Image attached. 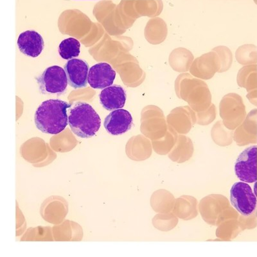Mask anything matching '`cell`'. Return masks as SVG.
Returning <instances> with one entry per match:
<instances>
[{
	"label": "cell",
	"instance_id": "5",
	"mask_svg": "<svg viewBox=\"0 0 257 257\" xmlns=\"http://www.w3.org/2000/svg\"><path fill=\"white\" fill-rule=\"evenodd\" d=\"M220 114L227 127L235 128L244 120L246 114L242 98L237 93L224 96L220 103Z\"/></svg>",
	"mask_w": 257,
	"mask_h": 257
},
{
	"label": "cell",
	"instance_id": "16",
	"mask_svg": "<svg viewBox=\"0 0 257 257\" xmlns=\"http://www.w3.org/2000/svg\"><path fill=\"white\" fill-rule=\"evenodd\" d=\"M194 58L191 52L185 48H178L171 53L169 57L170 64L177 72H186L192 65V60L183 59Z\"/></svg>",
	"mask_w": 257,
	"mask_h": 257
},
{
	"label": "cell",
	"instance_id": "4",
	"mask_svg": "<svg viewBox=\"0 0 257 257\" xmlns=\"http://www.w3.org/2000/svg\"><path fill=\"white\" fill-rule=\"evenodd\" d=\"M37 82L41 93L44 95H61L66 92L68 80L65 70L55 65L46 69Z\"/></svg>",
	"mask_w": 257,
	"mask_h": 257
},
{
	"label": "cell",
	"instance_id": "8",
	"mask_svg": "<svg viewBox=\"0 0 257 257\" xmlns=\"http://www.w3.org/2000/svg\"><path fill=\"white\" fill-rule=\"evenodd\" d=\"M221 57L216 51L212 50L195 59L190 72L195 77L208 80L214 76L215 73L221 72Z\"/></svg>",
	"mask_w": 257,
	"mask_h": 257
},
{
	"label": "cell",
	"instance_id": "3",
	"mask_svg": "<svg viewBox=\"0 0 257 257\" xmlns=\"http://www.w3.org/2000/svg\"><path fill=\"white\" fill-rule=\"evenodd\" d=\"M68 111V124L77 137L89 139L95 136L99 131L100 116L88 103H75Z\"/></svg>",
	"mask_w": 257,
	"mask_h": 257
},
{
	"label": "cell",
	"instance_id": "7",
	"mask_svg": "<svg viewBox=\"0 0 257 257\" xmlns=\"http://www.w3.org/2000/svg\"><path fill=\"white\" fill-rule=\"evenodd\" d=\"M236 176L241 181L253 183L257 180V146L245 149L238 156L235 164Z\"/></svg>",
	"mask_w": 257,
	"mask_h": 257
},
{
	"label": "cell",
	"instance_id": "14",
	"mask_svg": "<svg viewBox=\"0 0 257 257\" xmlns=\"http://www.w3.org/2000/svg\"><path fill=\"white\" fill-rule=\"evenodd\" d=\"M236 134L241 138L244 145L256 143L257 135V109L250 111L244 122L238 128Z\"/></svg>",
	"mask_w": 257,
	"mask_h": 257
},
{
	"label": "cell",
	"instance_id": "18",
	"mask_svg": "<svg viewBox=\"0 0 257 257\" xmlns=\"http://www.w3.org/2000/svg\"><path fill=\"white\" fill-rule=\"evenodd\" d=\"M237 60L242 65L256 64L257 51L256 47L253 45H245L242 46L236 52Z\"/></svg>",
	"mask_w": 257,
	"mask_h": 257
},
{
	"label": "cell",
	"instance_id": "13",
	"mask_svg": "<svg viewBox=\"0 0 257 257\" xmlns=\"http://www.w3.org/2000/svg\"><path fill=\"white\" fill-rule=\"evenodd\" d=\"M126 98L125 89L120 85H113L103 89L99 95L101 105L109 111L122 108L125 105Z\"/></svg>",
	"mask_w": 257,
	"mask_h": 257
},
{
	"label": "cell",
	"instance_id": "10",
	"mask_svg": "<svg viewBox=\"0 0 257 257\" xmlns=\"http://www.w3.org/2000/svg\"><path fill=\"white\" fill-rule=\"evenodd\" d=\"M133 117L127 110L118 109L112 111L104 120V127L109 134L118 136L124 134L132 128Z\"/></svg>",
	"mask_w": 257,
	"mask_h": 257
},
{
	"label": "cell",
	"instance_id": "6",
	"mask_svg": "<svg viewBox=\"0 0 257 257\" xmlns=\"http://www.w3.org/2000/svg\"><path fill=\"white\" fill-rule=\"evenodd\" d=\"M230 201L243 216L249 217L255 212L256 197L248 183L243 181L234 183L230 189Z\"/></svg>",
	"mask_w": 257,
	"mask_h": 257
},
{
	"label": "cell",
	"instance_id": "15",
	"mask_svg": "<svg viewBox=\"0 0 257 257\" xmlns=\"http://www.w3.org/2000/svg\"><path fill=\"white\" fill-rule=\"evenodd\" d=\"M237 83L247 92L257 90V64L246 65L240 69L237 75Z\"/></svg>",
	"mask_w": 257,
	"mask_h": 257
},
{
	"label": "cell",
	"instance_id": "17",
	"mask_svg": "<svg viewBox=\"0 0 257 257\" xmlns=\"http://www.w3.org/2000/svg\"><path fill=\"white\" fill-rule=\"evenodd\" d=\"M80 43L75 38L65 39L59 46V54L65 60H70L80 54Z\"/></svg>",
	"mask_w": 257,
	"mask_h": 257
},
{
	"label": "cell",
	"instance_id": "20",
	"mask_svg": "<svg viewBox=\"0 0 257 257\" xmlns=\"http://www.w3.org/2000/svg\"><path fill=\"white\" fill-rule=\"evenodd\" d=\"M95 1H98V0H95Z\"/></svg>",
	"mask_w": 257,
	"mask_h": 257
},
{
	"label": "cell",
	"instance_id": "9",
	"mask_svg": "<svg viewBox=\"0 0 257 257\" xmlns=\"http://www.w3.org/2000/svg\"><path fill=\"white\" fill-rule=\"evenodd\" d=\"M68 84L74 89L86 88L88 82L89 64L84 59H72L64 65Z\"/></svg>",
	"mask_w": 257,
	"mask_h": 257
},
{
	"label": "cell",
	"instance_id": "2",
	"mask_svg": "<svg viewBox=\"0 0 257 257\" xmlns=\"http://www.w3.org/2000/svg\"><path fill=\"white\" fill-rule=\"evenodd\" d=\"M178 98L189 103L196 111H202L212 104V95L207 84L189 73L179 75L175 82Z\"/></svg>",
	"mask_w": 257,
	"mask_h": 257
},
{
	"label": "cell",
	"instance_id": "11",
	"mask_svg": "<svg viewBox=\"0 0 257 257\" xmlns=\"http://www.w3.org/2000/svg\"><path fill=\"white\" fill-rule=\"evenodd\" d=\"M116 77V72L110 64L100 63L89 70L88 83L93 89H103L112 86Z\"/></svg>",
	"mask_w": 257,
	"mask_h": 257
},
{
	"label": "cell",
	"instance_id": "19",
	"mask_svg": "<svg viewBox=\"0 0 257 257\" xmlns=\"http://www.w3.org/2000/svg\"><path fill=\"white\" fill-rule=\"evenodd\" d=\"M247 98H248L249 102L257 106V91L255 92L249 93L247 95Z\"/></svg>",
	"mask_w": 257,
	"mask_h": 257
},
{
	"label": "cell",
	"instance_id": "1",
	"mask_svg": "<svg viewBox=\"0 0 257 257\" xmlns=\"http://www.w3.org/2000/svg\"><path fill=\"white\" fill-rule=\"evenodd\" d=\"M72 104L59 99H50L41 103L34 116L37 128L41 132L57 135L68 124L67 109Z\"/></svg>",
	"mask_w": 257,
	"mask_h": 257
},
{
	"label": "cell",
	"instance_id": "12",
	"mask_svg": "<svg viewBox=\"0 0 257 257\" xmlns=\"http://www.w3.org/2000/svg\"><path fill=\"white\" fill-rule=\"evenodd\" d=\"M18 46L20 52L29 57H38L45 47L43 37L35 31L22 32L18 40Z\"/></svg>",
	"mask_w": 257,
	"mask_h": 257
}]
</instances>
